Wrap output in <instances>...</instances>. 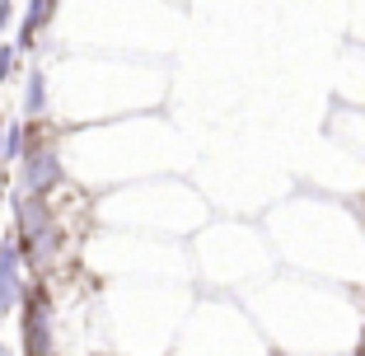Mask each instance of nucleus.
<instances>
[{"label": "nucleus", "mask_w": 365, "mask_h": 356, "mask_svg": "<svg viewBox=\"0 0 365 356\" xmlns=\"http://www.w3.org/2000/svg\"><path fill=\"white\" fill-rule=\"evenodd\" d=\"M244 305L277 356H351L365 328V291L290 268L253 281Z\"/></svg>", "instance_id": "1"}, {"label": "nucleus", "mask_w": 365, "mask_h": 356, "mask_svg": "<svg viewBox=\"0 0 365 356\" xmlns=\"http://www.w3.org/2000/svg\"><path fill=\"white\" fill-rule=\"evenodd\" d=\"M281 268L309 272L365 291V216L361 206L328 197L319 188H300L295 197L277 202L262 220Z\"/></svg>", "instance_id": "2"}, {"label": "nucleus", "mask_w": 365, "mask_h": 356, "mask_svg": "<svg viewBox=\"0 0 365 356\" xmlns=\"http://www.w3.org/2000/svg\"><path fill=\"white\" fill-rule=\"evenodd\" d=\"M169 71L160 61L131 52H66L52 71V122L56 127H89L108 118L164 108Z\"/></svg>", "instance_id": "3"}, {"label": "nucleus", "mask_w": 365, "mask_h": 356, "mask_svg": "<svg viewBox=\"0 0 365 356\" xmlns=\"http://www.w3.org/2000/svg\"><path fill=\"white\" fill-rule=\"evenodd\" d=\"M61 131H66L71 183L89 188V193H108V188L155 178V173H178L187 164V151H178L182 136L169 127L160 108Z\"/></svg>", "instance_id": "4"}, {"label": "nucleus", "mask_w": 365, "mask_h": 356, "mask_svg": "<svg viewBox=\"0 0 365 356\" xmlns=\"http://www.w3.org/2000/svg\"><path fill=\"white\" fill-rule=\"evenodd\" d=\"M192 295V281H98L103 356H169Z\"/></svg>", "instance_id": "5"}, {"label": "nucleus", "mask_w": 365, "mask_h": 356, "mask_svg": "<svg viewBox=\"0 0 365 356\" xmlns=\"http://www.w3.org/2000/svg\"><path fill=\"white\" fill-rule=\"evenodd\" d=\"M56 19H66V43L80 52H164L178 29L173 0H61Z\"/></svg>", "instance_id": "6"}, {"label": "nucleus", "mask_w": 365, "mask_h": 356, "mask_svg": "<svg viewBox=\"0 0 365 356\" xmlns=\"http://www.w3.org/2000/svg\"><path fill=\"white\" fill-rule=\"evenodd\" d=\"M206 220H211V202L192 183H182L178 173H155V178H136V183L94 193V225L192 239Z\"/></svg>", "instance_id": "7"}, {"label": "nucleus", "mask_w": 365, "mask_h": 356, "mask_svg": "<svg viewBox=\"0 0 365 356\" xmlns=\"http://www.w3.org/2000/svg\"><path fill=\"white\" fill-rule=\"evenodd\" d=\"M80 268L94 281H192V253L187 239L94 225L80 244Z\"/></svg>", "instance_id": "8"}, {"label": "nucleus", "mask_w": 365, "mask_h": 356, "mask_svg": "<svg viewBox=\"0 0 365 356\" xmlns=\"http://www.w3.org/2000/svg\"><path fill=\"white\" fill-rule=\"evenodd\" d=\"M187 253H192V281L202 291H230L244 295L253 281H262L267 272H277V253H272V239L262 225H248V220H206L192 239H187Z\"/></svg>", "instance_id": "9"}, {"label": "nucleus", "mask_w": 365, "mask_h": 356, "mask_svg": "<svg viewBox=\"0 0 365 356\" xmlns=\"http://www.w3.org/2000/svg\"><path fill=\"white\" fill-rule=\"evenodd\" d=\"M169 356H277V347L248 314L244 295L197 286Z\"/></svg>", "instance_id": "10"}, {"label": "nucleus", "mask_w": 365, "mask_h": 356, "mask_svg": "<svg viewBox=\"0 0 365 356\" xmlns=\"http://www.w3.org/2000/svg\"><path fill=\"white\" fill-rule=\"evenodd\" d=\"M14 193L33 197H56L61 188H71V164H66V131L47 122H29V151L14 164Z\"/></svg>", "instance_id": "11"}, {"label": "nucleus", "mask_w": 365, "mask_h": 356, "mask_svg": "<svg viewBox=\"0 0 365 356\" xmlns=\"http://www.w3.org/2000/svg\"><path fill=\"white\" fill-rule=\"evenodd\" d=\"M19 356H66V314H61V291L52 277H33L19 314Z\"/></svg>", "instance_id": "12"}, {"label": "nucleus", "mask_w": 365, "mask_h": 356, "mask_svg": "<svg viewBox=\"0 0 365 356\" xmlns=\"http://www.w3.org/2000/svg\"><path fill=\"white\" fill-rule=\"evenodd\" d=\"M29 281H33V268L24 258V248L14 235H0V319H14L29 295Z\"/></svg>", "instance_id": "13"}, {"label": "nucleus", "mask_w": 365, "mask_h": 356, "mask_svg": "<svg viewBox=\"0 0 365 356\" xmlns=\"http://www.w3.org/2000/svg\"><path fill=\"white\" fill-rule=\"evenodd\" d=\"M19 118H29V122H47V118H52V66H43V61L24 66Z\"/></svg>", "instance_id": "14"}, {"label": "nucleus", "mask_w": 365, "mask_h": 356, "mask_svg": "<svg viewBox=\"0 0 365 356\" xmlns=\"http://www.w3.org/2000/svg\"><path fill=\"white\" fill-rule=\"evenodd\" d=\"M333 98L337 103H351V108H365V43H351L342 52V66H337V80H333Z\"/></svg>", "instance_id": "15"}, {"label": "nucleus", "mask_w": 365, "mask_h": 356, "mask_svg": "<svg viewBox=\"0 0 365 356\" xmlns=\"http://www.w3.org/2000/svg\"><path fill=\"white\" fill-rule=\"evenodd\" d=\"M328 136L337 146H346L351 155L365 160V108H351V103H337L333 118H328Z\"/></svg>", "instance_id": "16"}, {"label": "nucleus", "mask_w": 365, "mask_h": 356, "mask_svg": "<svg viewBox=\"0 0 365 356\" xmlns=\"http://www.w3.org/2000/svg\"><path fill=\"white\" fill-rule=\"evenodd\" d=\"M24 56L29 52H24L14 38H0V85H10V80L24 71Z\"/></svg>", "instance_id": "17"}, {"label": "nucleus", "mask_w": 365, "mask_h": 356, "mask_svg": "<svg viewBox=\"0 0 365 356\" xmlns=\"http://www.w3.org/2000/svg\"><path fill=\"white\" fill-rule=\"evenodd\" d=\"M19 24V0H0V38H10Z\"/></svg>", "instance_id": "18"}, {"label": "nucleus", "mask_w": 365, "mask_h": 356, "mask_svg": "<svg viewBox=\"0 0 365 356\" xmlns=\"http://www.w3.org/2000/svg\"><path fill=\"white\" fill-rule=\"evenodd\" d=\"M351 38L365 43V0H351Z\"/></svg>", "instance_id": "19"}, {"label": "nucleus", "mask_w": 365, "mask_h": 356, "mask_svg": "<svg viewBox=\"0 0 365 356\" xmlns=\"http://www.w3.org/2000/svg\"><path fill=\"white\" fill-rule=\"evenodd\" d=\"M5 118L10 113H0V169H5Z\"/></svg>", "instance_id": "20"}, {"label": "nucleus", "mask_w": 365, "mask_h": 356, "mask_svg": "<svg viewBox=\"0 0 365 356\" xmlns=\"http://www.w3.org/2000/svg\"><path fill=\"white\" fill-rule=\"evenodd\" d=\"M351 356H365V328H361V337H356V347H351Z\"/></svg>", "instance_id": "21"}]
</instances>
